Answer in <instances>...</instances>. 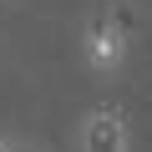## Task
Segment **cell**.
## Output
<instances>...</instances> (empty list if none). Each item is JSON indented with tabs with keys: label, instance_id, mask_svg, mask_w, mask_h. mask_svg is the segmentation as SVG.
<instances>
[{
	"label": "cell",
	"instance_id": "1",
	"mask_svg": "<svg viewBox=\"0 0 152 152\" xmlns=\"http://www.w3.org/2000/svg\"><path fill=\"white\" fill-rule=\"evenodd\" d=\"M76 152H132V127L122 107H86L76 122Z\"/></svg>",
	"mask_w": 152,
	"mask_h": 152
},
{
	"label": "cell",
	"instance_id": "2",
	"mask_svg": "<svg viewBox=\"0 0 152 152\" xmlns=\"http://www.w3.org/2000/svg\"><path fill=\"white\" fill-rule=\"evenodd\" d=\"M81 61H86L96 76L122 71V61H127V31H122L117 15H91V20L81 26Z\"/></svg>",
	"mask_w": 152,
	"mask_h": 152
},
{
	"label": "cell",
	"instance_id": "3",
	"mask_svg": "<svg viewBox=\"0 0 152 152\" xmlns=\"http://www.w3.org/2000/svg\"><path fill=\"white\" fill-rule=\"evenodd\" d=\"M0 152H26V147H20L15 137H0Z\"/></svg>",
	"mask_w": 152,
	"mask_h": 152
}]
</instances>
